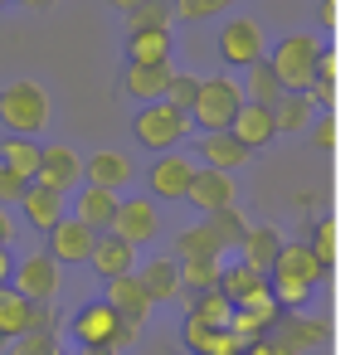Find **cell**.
Returning <instances> with one entry per match:
<instances>
[{
  "instance_id": "cell-21",
  "label": "cell",
  "mask_w": 360,
  "mask_h": 355,
  "mask_svg": "<svg viewBox=\"0 0 360 355\" xmlns=\"http://www.w3.org/2000/svg\"><path fill=\"white\" fill-rule=\"evenodd\" d=\"M273 278L263 273V268H253V263H243V258H234V263H224V273H219V292L229 297L234 306L239 302H248L253 292H263Z\"/></svg>"
},
{
  "instance_id": "cell-22",
  "label": "cell",
  "mask_w": 360,
  "mask_h": 355,
  "mask_svg": "<svg viewBox=\"0 0 360 355\" xmlns=\"http://www.w3.org/2000/svg\"><path fill=\"white\" fill-rule=\"evenodd\" d=\"M185 346L195 355H243V346L234 331H210L205 321H195V316H185Z\"/></svg>"
},
{
  "instance_id": "cell-19",
  "label": "cell",
  "mask_w": 360,
  "mask_h": 355,
  "mask_svg": "<svg viewBox=\"0 0 360 355\" xmlns=\"http://www.w3.org/2000/svg\"><path fill=\"white\" fill-rule=\"evenodd\" d=\"M229 131H234L243 146L253 151V146H268V141L278 136V117H273V108H263V103H243Z\"/></svg>"
},
{
  "instance_id": "cell-1",
  "label": "cell",
  "mask_w": 360,
  "mask_h": 355,
  "mask_svg": "<svg viewBox=\"0 0 360 355\" xmlns=\"http://www.w3.org/2000/svg\"><path fill=\"white\" fill-rule=\"evenodd\" d=\"M0 122L10 127V136H39L49 127V98L34 83H10L0 88Z\"/></svg>"
},
{
  "instance_id": "cell-6",
  "label": "cell",
  "mask_w": 360,
  "mask_h": 355,
  "mask_svg": "<svg viewBox=\"0 0 360 355\" xmlns=\"http://www.w3.org/2000/svg\"><path fill=\"white\" fill-rule=\"evenodd\" d=\"M185 131H190V112H180V108H171V103H146L141 117H136V141L151 146V151L176 146Z\"/></svg>"
},
{
  "instance_id": "cell-11",
  "label": "cell",
  "mask_w": 360,
  "mask_h": 355,
  "mask_svg": "<svg viewBox=\"0 0 360 355\" xmlns=\"http://www.w3.org/2000/svg\"><path fill=\"white\" fill-rule=\"evenodd\" d=\"M117 190H103V185H83L78 200H73V219H83L93 234H112V219H117Z\"/></svg>"
},
{
  "instance_id": "cell-41",
  "label": "cell",
  "mask_w": 360,
  "mask_h": 355,
  "mask_svg": "<svg viewBox=\"0 0 360 355\" xmlns=\"http://www.w3.org/2000/svg\"><path fill=\"white\" fill-rule=\"evenodd\" d=\"M10 278H15V253L0 243V288H10Z\"/></svg>"
},
{
  "instance_id": "cell-18",
  "label": "cell",
  "mask_w": 360,
  "mask_h": 355,
  "mask_svg": "<svg viewBox=\"0 0 360 355\" xmlns=\"http://www.w3.org/2000/svg\"><path fill=\"white\" fill-rule=\"evenodd\" d=\"M171 78H176L171 63H131L127 68V93L131 98H146V103H166Z\"/></svg>"
},
{
  "instance_id": "cell-40",
  "label": "cell",
  "mask_w": 360,
  "mask_h": 355,
  "mask_svg": "<svg viewBox=\"0 0 360 355\" xmlns=\"http://www.w3.org/2000/svg\"><path fill=\"white\" fill-rule=\"evenodd\" d=\"M25 190H30V180H20L15 171H5V166H0V205H20V200H25Z\"/></svg>"
},
{
  "instance_id": "cell-8",
  "label": "cell",
  "mask_w": 360,
  "mask_h": 355,
  "mask_svg": "<svg viewBox=\"0 0 360 355\" xmlns=\"http://www.w3.org/2000/svg\"><path fill=\"white\" fill-rule=\"evenodd\" d=\"M98 238L103 234H93L83 219H63V224H54L49 229V253H54V263H93V248H98Z\"/></svg>"
},
{
  "instance_id": "cell-34",
  "label": "cell",
  "mask_w": 360,
  "mask_h": 355,
  "mask_svg": "<svg viewBox=\"0 0 360 355\" xmlns=\"http://www.w3.org/2000/svg\"><path fill=\"white\" fill-rule=\"evenodd\" d=\"M283 93H288V88H283V78H278L268 63H253V98H248V103L278 108V103H283Z\"/></svg>"
},
{
  "instance_id": "cell-23",
  "label": "cell",
  "mask_w": 360,
  "mask_h": 355,
  "mask_svg": "<svg viewBox=\"0 0 360 355\" xmlns=\"http://www.w3.org/2000/svg\"><path fill=\"white\" fill-rule=\"evenodd\" d=\"M83 180H88V185H103V190H122V185L131 180V161L117 156V151H93V156L83 161Z\"/></svg>"
},
{
  "instance_id": "cell-3",
  "label": "cell",
  "mask_w": 360,
  "mask_h": 355,
  "mask_svg": "<svg viewBox=\"0 0 360 355\" xmlns=\"http://www.w3.org/2000/svg\"><path fill=\"white\" fill-rule=\"evenodd\" d=\"M239 108H243L239 83H229V78H210V83H200V93H195L190 122H200L205 131H229L234 117H239Z\"/></svg>"
},
{
  "instance_id": "cell-38",
  "label": "cell",
  "mask_w": 360,
  "mask_h": 355,
  "mask_svg": "<svg viewBox=\"0 0 360 355\" xmlns=\"http://www.w3.org/2000/svg\"><path fill=\"white\" fill-rule=\"evenodd\" d=\"M195 93H200V78H190V73H176L171 78V93H166V103L180 108V112H190L195 108Z\"/></svg>"
},
{
  "instance_id": "cell-30",
  "label": "cell",
  "mask_w": 360,
  "mask_h": 355,
  "mask_svg": "<svg viewBox=\"0 0 360 355\" xmlns=\"http://www.w3.org/2000/svg\"><path fill=\"white\" fill-rule=\"evenodd\" d=\"M131 63H171V30H136Z\"/></svg>"
},
{
  "instance_id": "cell-44",
  "label": "cell",
  "mask_w": 360,
  "mask_h": 355,
  "mask_svg": "<svg viewBox=\"0 0 360 355\" xmlns=\"http://www.w3.org/2000/svg\"><path fill=\"white\" fill-rule=\"evenodd\" d=\"M78 355H117V351H112V346H83Z\"/></svg>"
},
{
  "instance_id": "cell-20",
  "label": "cell",
  "mask_w": 360,
  "mask_h": 355,
  "mask_svg": "<svg viewBox=\"0 0 360 355\" xmlns=\"http://www.w3.org/2000/svg\"><path fill=\"white\" fill-rule=\"evenodd\" d=\"M0 166L34 185L39 166H44V146H39L34 136H5V141H0Z\"/></svg>"
},
{
  "instance_id": "cell-16",
  "label": "cell",
  "mask_w": 360,
  "mask_h": 355,
  "mask_svg": "<svg viewBox=\"0 0 360 355\" xmlns=\"http://www.w3.org/2000/svg\"><path fill=\"white\" fill-rule=\"evenodd\" d=\"M200 156H205V166L210 171H239L243 161H248V146H243L234 131H205L200 136Z\"/></svg>"
},
{
  "instance_id": "cell-39",
  "label": "cell",
  "mask_w": 360,
  "mask_h": 355,
  "mask_svg": "<svg viewBox=\"0 0 360 355\" xmlns=\"http://www.w3.org/2000/svg\"><path fill=\"white\" fill-rule=\"evenodd\" d=\"M311 253L321 258V268H331V263H336V224H331V219L316 229V238H311Z\"/></svg>"
},
{
  "instance_id": "cell-37",
  "label": "cell",
  "mask_w": 360,
  "mask_h": 355,
  "mask_svg": "<svg viewBox=\"0 0 360 355\" xmlns=\"http://www.w3.org/2000/svg\"><path fill=\"white\" fill-rule=\"evenodd\" d=\"M10 355H59L54 351V331H25V336H15Z\"/></svg>"
},
{
  "instance_id": "cell-9",
  "label": "cell",
  "mask_w": 360,
  "mask_h": 355,
  "mask_svg": "<svg viewBox=\"0 0 360 355\" xmlns=\"http://www.w3.org/2000/svg\"><path fill=\"white\" fill-rule=\"evenodd\" d=\"M112 234L127 238L131 248H141V243H151V238L161 234V214H156V205L151 200H122L117 205V219H112Z\"/></svg>"
},
{
  "instance_id": "cell-45",
  "label": "cell",
  "mask_w": 360,
  "mask_h": 355,
  "mask_svg": "<svg viewBox=\"0 0 360 355\" xmlns=\"http://www.w3.org/2000/svg\"><path fill=\"white\" fill-rule=\"evenodd\" d=\"M243 355H278V351H268V346H248Z\"/></svg>"
},
{
  "instance_id": "cell-17",
  "label": "cell",
  "mask_w": 360,
  "mask_h": 355,
  "mask_svg": "<svg viewBox=\"0 0 360 355\" xmlns=\"http://www.w3.org/2000/svg\"><path fill=\"white\" fill-rule=\"evenodd\" d=\"M20 209H25V219H30L39 234H49L54 224H63V219H68V205H63V195L44 190V185H30V190H25V200H20Z\"/></svg>"
},
{
  "instance_id": "cell-24",
  "label": "cell",
  "mask_w": 360,
  "mask_h": 355,
  "mask_svg": "<svg viewBox=\"0 0 360 355\" xmlns=\"http://www.w3.org/2000/svg\"><path fill=\"white\" fill-rule=\"evenodd\" d=\"M25 331H34V302L15 288H0V336L15 341Z\"/></svg>"
},
{
  "instance_id": "cell-43",
  "label": "cell",
  "mask_w": 360,
  "mask_h": 355,
  "mask_svg": "<svg viewBox=\"0 0 360 355\" xmlns=\"http://www.w3.org/2000/svg\"><path fill=\"white\" fill-rule=\"evenodd\" d=\"M10 238H15V224H10V214H5V205H0V243L10 248Z\"/></svg>"
},
{
  "instance_id": "cell-10",
  "label": "cell",
  "mask_w": 360,
  "mask_h": 355,
  "mask_svg": "<svg viewBox=\"0 0 360 355\" xmlns=\"http://www.w3.org/2000/svg\"><path fill=\"white\" fill-rule=\"evenodd\" d=\"M234 195H239V185H234V176L229 171H195V185H190V205L195 209H205V219L210 214H219V209H234Z\"/></svg>"
},
{
  "instance_id": "cell-32",
  "label": "cell",
  "mask_w": 360,
  "mask_h": 355,
  "mask_svg": "<svg viewBox=\"0 0 360 355\" xmlns=\"http://www.w3.org/2000/svg\"><path fill=\"white\" fill-rule=\"evenodd\" d=\"M273 117H278V131L311 127V98H307V93H283V103L273 108Z\"/></svg>"
},
{
  "instance_id": "cell-26",
  "label": "cell",
  "mask_w": 360,
  "mask_h": 355,
  "mask_svg": "<svg viewBox=\"0 0 360 355\" xmlns=\"http://www.w3.org/2000/svg\"><path fill=\"white\" fill-rule=\"evenodd\" d=\"M273 273H278V278H302V283L316 288V278H321V258L311 253V243H283Z\"/></svg>"
},
{
  "instance_id": "cell-13",
  "label": "cell",
  "mask_w": 360,
  "mask_h": 355,
  "mask_svg": "<svg viewBox=\"0 0 360 355\" xmlns=\"http://www.w3.org/2000/svg\"><path fill=\"white\" fill-rule=\"evenodd\" d=\"M34 185H44V190H54V195H68V190L83 185V161H78L68 146H44V166H39Z\"/></svg>"
},
{
  "instance_id": "cell-31",
  "label": "cell",
  "mask_w": 360,
  "mask_h": 355,
  "mask_svg": "<svg viewBox=\"0 0 360 355\" xmlns=\"http://www.w3.org/2000/svg\"><path fill=\"white\" fill-rule=\"evenodd\" d=\"M219 273H224L219 258H185V263H180V288L210 292V288H219Z\"/></svg>"
},
{
  "instance_id": "cell-27",
  "label": "cell",
  "mask_w": 360,
  "mask_h": 355,
  "mask_svg": "<svg viewBox=\"0 0 360 355\" xmlns=\"http://www.w3.org/2000/svg\"><path fill=\"white\" fill-rule=\"evenodd\" d=\"M278 253H283V238L273 234V229H248V238L239 243V258L253 263V268H263V273H273Z\"/></svg>"
},
{
  "instance_id": "cell-35",
  "label": "cell",
  "mask_w": 360,
  "mask_h": 355,
  "mask_svg": "<svg viewBox=\"0 0 360 355\" xmlns=\"http://www.w3.org/2000/svg\"><path fill=\"white\" fill-rule=\"evenodd\" d=\"M273 297H278V306H307V302H311V283H302V278H278V273H273Z\"/></svg>"
},
{
  "instance_id": "cell-25",
  "label": "cell",
  "mask_w": 360,
  "mask_h": 355,
  "mask_svg": "<svg viewBox=\"0 0 360 355\" xmlns=\"http://www.w3.org/2000/svg\"><path fill=\"white\" fill-rule=\"evenodd\" d=\"M136 278H141V288L151 292V302H166V297L180 292V263L176 258H146V263L136 268Z\"/></svg>"
},
{
  "instance_id": "cell-15",
  "label": "cell",
  "mask_w": 360,
  "mask_h": 355,
  "mask_svg": "<svg viewBox=\"0 0 360 355\" xmlns=\"http://www.w3.org/2000/svg\"><path fill=\"white\" fill-rule=\"evenodd\" d=\"M93 273L108 278V283H112V278H131V273H136V248L117 234H103L98 248H93Z\"/></svg>"
},
{
  "instance_id": "cell-14",
  "label": "cell",
  "mask_w": 360,
  "mask_h": 355,
  "mask_svg": "<svg viewBox=\"0 0 360 355\" xmlns=\"http://www.w3.org/2000/svg\"><path fill=\"white\" fill-rule=\"evenodd\" d=\"M103 302L117 311L122 321H131V326H136V321H146V316H151V306H156V302H151V292L141 288V278H136V273H131V278H112Z\"/></svg>"
},
{
  "instance_id": "cell-2",
  "label": "cell",
  "mask_w": 360,
  "mask_h": 355,
  "mask_svg": "<svg viewBox=\"0 0 360 355\" xmlns=\"http://www.w3.org/2000/svg\"><path fill=\"white\" fill-rule=\"evenodd\" d=\"M131 336H136V326L122 321L108 302H83L73 311V341H78V351L83 346H112L117 351L122 341H131Z\"/></svg>"
},
{
  "instance_id": "cell-5",
  "label": "cell",
  "mask_w": 360,
  "mask_h": 355,
  "mask_svg": "<svg viewBox=\"0 0 360 355\" xmlns=\"http://www.w3.org/2000/svg\"><path fill=\"white\" fill-rule=\"evenodd\" d=\"M268 68L283 78L288 93H307L311 78H316V68H321V59H316V44H311V39H283V44L273 49Z\"/></svg>"
},
{
  "instance_id": "cell-4",
  "label": "cell",
  "mask_w": 360,
  "mask_h": 355,
  "mask_svg": "<svg viewBox=\"0 0 360 355\" xmlns=\"http://www.w3.org/2000/svg\"><path fill=\"white\" fill-rule=\"evenodd\" d=\"M59 263H54V253L49 248H34V253H25V258H15V278H10V288L15 292H25L30 302H54L59 297Z\"/></svg>"
},
{
  "instance_id": "cell-33",
  "label": "cell",
  "mask_w": 360,
  "mask_h": 355,
  "mask_svg": "<svg viewBox=\"0 0 360 355\" xmlns=\"http://www.w3.org/2000/svg\"><path fill=\"white\" fill-rule=\"evenodd\" d=\"M185 258H224V248L210 238V229L200 224V229H185V234L176 238V263H185Z\"/></svg>"
},
{
  "instance_id": "cell-42",
  "label": "cell",
  "mask_w": 360,
  "mask_h": 355,
  "mask_svg": "<svg viewBox=\"0 0 360 355\" xmlns=\"http://www.w3.org/2000/svg\"><path fill=\"white\" fill-rule=\"evenodd\" d=\"M311 136H316V146H331V141H336L331 122H311Z\"/></svg>"
},
{
  "instance_id": "cell-29",
  "label": "cell",
  "mask_w": 360,
  "mask_h": 355,
  "mask_svg": "<svg viewBox=\"0 0 360 355\" xmlns=\"http://www.w3.org/2000/svg\"><path fill=\"white\" fill-rule=\"evenodd\" d=\"M205 229H210V238L229 253V248H239L243 238H248V224H243V214H239V205L234 209H219V214H210L205 219Z\"/></svg>"
},
{
  "instance_id": "cell-28",
  "label": "cell",
  "mask_w": 360,
  "mask_h": 355,
  "mask_svg": "<svg viewBox=\"0 0 360 355\" xmlns=\"http://www.w3.org/2000/svg\"><path fill=\"white\" fill-rule=\"evenodd\" d=\"M195 321H205L210 331H229V321H234V302L219 292V288H210V292H195V311H190Z\"/></svg>"
},
{
  "instance_id": "cell-36",
  "label": "cell",
  "mask_w": 360,
  "mask_h": 355,
  "mask_svg": "<svg viewBox=\"0 0 360 355\" xmlns=\"http://www.w3.org/2000/svg\"><path fill=\"white\" fill-rule=\"evenodd\" d=\"M239 311H248V316H258V321H268V326H278V297H273V283L263 288V292H253L248 302H239Z\"/></svg>"
},
{
  "instance_id": "cell-46",
  "label": "cell",
  "mask_w": 360,
  "mask_h": 355,
  "mask_svg": "<svg viewBox=\"0 0 360 355\" xmlns=\"http://www.w3.org/2000/svg\"><path fill=\"white\" fill-rule=\"evenodd\" d=\"M0 355H10V341H5V336H0Z\"/></svg>"
},
{
  "instance_id": "cell-7",
  "label": "cell",
  "mask_w": 360,
  "mask_h": 355,
  "mask_svg": "<svg viewBox=\"0 0 360 355\" xmlns=\"http://www.w3.org/2000/svg\"><path fill=\"white\" fill-rule=\"evenodd\" d=\"M219 54H224L229 63H243V68L263 63V59H268L263 25H258V20H248V15H234V20H224V30H219Z\"/></svg>"
},
{
  "instance_id": "cell-12",
  "label": "cell",
  "mask_w": 360,
  "mask_h": 355,
  "mask_svg": "<svg viewBox=\"0 0 360 355\" xmlns=\"http://www.w3.org/2000/svg\"><path fill=\"white\" fill-rule=\"evenodd\" d=\"M195 161H185V156H161L156 166H151V176H146V185H151V195H161V200H185L190 195V185H195Z\"/></svg>"
}]
</instances>
